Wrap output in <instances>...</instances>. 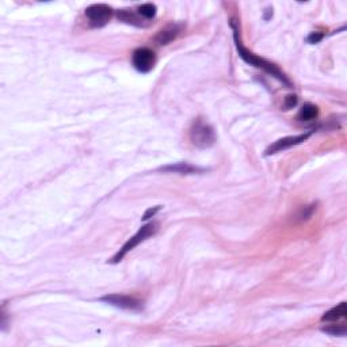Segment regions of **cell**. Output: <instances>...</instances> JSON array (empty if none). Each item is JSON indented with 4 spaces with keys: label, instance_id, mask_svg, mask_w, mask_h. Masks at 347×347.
<instances>
[{
    "label": "cell",
    "instance_id": "5b68a950",
    "mask_svg": "<svg viewBox=\"0 0 347 347\" xmlns=\"http://www.w3.org/2000/svg\"><path fill=\"white\" fill-rule=\"evenodd\" d=\"M132 61H133V65H135V68L138 72L148 74L155 67L156 56H155V52L151 50L150 48H138L133 53Z\"/></svg>",
    "mask_w": 347,
    "mask_h": 347
},
{
    "label": "cell",
    "instance_id": "ba28073f",
    "mask_svg": "<svg viewBox=\"0 0 347 347\" xmlns=\"http://www.w3.org/2000/svg\"><path fill=\"white\" fill-rule=\"evenodd\" d=\"M163 172H174V174H183V175H189V174H197V172H204V168H199L197 166H193L190 163H175V165H168L160 168Z\"/></svg>",
    "mask_w": 347,
    "mask_h": 347
},
{
    "label": "cell",
    "instance_id": "9c48e42d",
    "mask_svg": "<svg viewBox=\"0 0 347 347\" xmlns=\"http://www.w3.org/2000/svg\"><path fill=\"white\" fill-rule=\"evenodd\" d=\"M179 31L180 27L178 26V25H170V26L161 29V30L156 34L155 41H156L159 45H167V44H170V42L174 41V40L178 37Z\"/></svg>",
    "mask_w": 347,
    "mask_h": 347
},
{
    "label": "cell",
    "instance_id": "7c38bea8",
    "mask_svg": "<svg viewBox=\"0 0 347 347\" xmlns=\"http://www.w3.org/2000/svg\"><path fill=\"white\" fill-rule=\"evenodd\" d=\"M117 16H118L120 21L127 23V25H133V26H138V27L144 26V23H142L144 21L138 18L137 15H135L132 11H127V10H121V11H118Z\"/></svg>",
    "mask_w": 347,
    "mask_h": 347
},
{
    "label": "cell",
    "instance_id": "5bb4252c",
    "mask_svg": "<svg viewBox=\"0 0 347 347\" xmlns=\"http://www.w3.org/2000/svg\"><path fill=\"white\" fill-rule=\"evenodd\" d=\"M323 331L327 332V334H330V335H332V336H344L346 335L347 328L344 324H338V325L331 324V325H327V327H323Z\"/></svg>",
    "mask_w": 347,
    "mask_h": 347
},
{
    "label": "cell",
    "instance_id": "52a82bcc",
    "mask_svg": "<svg viewBox=\"0 0 347 347\" xmlns=\"http://www.w3.org/2000/svg\"><path fill=\"white\" fill-rule=\"evenodd\" d=\"M312 135V132H308V133H304V135H297V136H287V137H282L280 140H277L274 144L266 150L265 155L266 156H269V155H274V153L282 152V151L287 150V148H291V147L299 145L301 142L306 141L309 136Z\"/></svg>",
    "mask_w": 347,
    "mask_h": 347
},
{
    "label": "cell",
    "instance_id": "e0dca14e",
    "mask_svg": "<svg viewBox=\"0 0 347 347\" xmlns=\"http://www.w3.org/2000/svg\"><path fill=\"white\" fill-rule=\"evenodd\" d=\"M297 105V97L296 95H287L285 98V107L286 108H291L295 107Z\"/></svg>",
    "mask_w": 347,
    "mask_h": 347
},
{
    "label": "cell",
    "instance_id": "30bf717a",
    "mask_svg": "<svg viewBox=\"0 0 347 347\" xmlns=\"http://www.w3.org/2000/svg\"><path fill=\"white\" fill-rule=\"evenodd\" d=\"M347 315V304L346 302H340L339 305L325 312L324 316L321 317L323 321H338L340 319H344Z\"/></svg>",
    "mask_w": 347,
    "mask_h": 347
},
{
    "label": "cell",
    "instance_id": "277c9868",
    "mask_svg": "<svg viewBox=\"0 0 347 347\" xmlns=\"http://www.w3.org/2000/svg\"><path fill=\"white\" fill-rule=\"evenodd\" d=\"M113 15L112 7L107 4H93L86 8V16L93 27H102L110 21Z\"/></svg>",
    "mask_w": 347,
    "mask_h": 347
},
{
    "label": "cell",
    "instance_id": "6da1fadb",
    "mask_svg": "<svg viewBox=\"0 0 347 347\" xmlns=\"http://www.w3.org/2000/svg\"><path fill=\"white\" fill-rule=\"evenodd\" d=\"M232 27H233V35H235V45H236V49H238V52H239V56L242 57L243 60L246 61L247 64H250V65H252V67H257L259 68V69H262V71H265L266 74H269V75L274 76V78H277L280 82H282L285 84V86L287 87H291V83L290 80L285 76V74L282 71H281L280 68L277 67V65H274L272 63H270V61L265 60V59H262V57L257 56L255 53L250 52L248 49L244 48L242 44V41H240L239 38V31H238V29H236L235 23L232 22L231 23Z\"/></svg>",
    "mask_w": 347,
    "mask_h": 347
},
{
    "label": "cell",
    "instance_id": "9a60e30c",
    "mask_svg": "<svg viewBox=\"0 0 347 347\" xmlns=\"http://www.w3.org/2000/svg\"><path fill=\"white\" fill-rule=\"evenodd\" d=\"M316 209V205H309V206H304L299 213V218L300 220H308L311 216H312V213L314 210Z\"/></svg>",
    "mask_w": 347,
    "mask_h": 347
},
{
    "label": "cell",
    "instance_id": "3957f363",
    "mask_svg": "<svg viewBox=\"0 0 347 347\" xmlns=\"http://www.w3.org/2000/svg\"><path fill=\"white\" fill-rule=\"evenodd\" d=\"M190 140L197 148H210L216 141V135L210 125L202 120H197L190 127Z\"/></svg>",
    "mask_w": 347,
    "mask_h": 347
},
{
    "label": "cell",
    "instance_id": "4fadbf2b",
    "mask_svg": "<svg viewBox=\"0 0 347 347\" xmlns=\"http://www.w3.org/2000/svg\"><path fill=\"white\" fill-rule=\"evenodd\" d=\"M138 14L144 19H152L156 15V6L155 4L147 3L138 7Z\"/></svg>",
    "mask_w": 347,
    "mask_h": 347
},
{
    "label": "cell",
    "instance_id": "8fae6325",
    "mask_svg": "<svg viewBox=\"0 0 347 347\" xmlns=\"http://www.w3.org/2000/svg\"><path fill=\"white\" fill-rule=\"evenodd\" d=\"M317 114H319V108H317L316 106L312 105V103H305V105L300 108L297 118H299L300 121H311L315 120L317 117Z\"/></svg>",
    "mask_w": 347,
    "mask_h": 347
},
{
    "label": "cell",
    "instance_id": "7a4b0ae2",
    "mask_svg": "<svg viewBox=\"0 0 347 347\" xmlns=\"http://www.w3.org/2000/svg\"><path fill=\"white\" fill-rule=\"evenodd\" d=\"M157 232V224L156 223H150V224L144 225V227H141L140 229H138V232L136 233L135 236H132L131 239L127 240L125 244L122 246V248H121L118 252H117L114 257L112 258V263H118L120 261H122L123 257L127 254V252H131L135 247H137L140 243L145 242L148 238H151V236H153L155 233Z\"/></svg>",
    "mask_w": 347,
    "mask_h": 347
},
{
    "label": "cell",
    "instance_id": "8992f818",
    "mask_svg": "<svg viewBox=\"0 0 347 347\" xmlns=\"http://www.w3.org/2000/svg\"><path fill=\"white\" fill-rule=\"evenodd\" d=\"M101 301L110 304V305L121 308V309L126 311H141L142 309V301L131 297V296L125 295H107L101 297Z\"/></svg>",
    "mask_w": 347,
    "mask_h": 347
},
{
    "label": "cell",
    "instance_id": "2e32d148",
    "mask_svg": "<svg viewBox=\"0 0 347 347\" xmlns=\"http://www.w3.org/2000/svg\"><path fill=\"white\" fill-rule=\"evenodd\" d=\"M324 37V34L323 33H311L308 37H306V41L309 42V44H317V42H320Z\"/></svg>",
    "mask_w": 347,
    "mask_h": 347
},
{
    "label": "cell",
    "instance_id": "ac0fdd59",
    "mask_svg": "<svg viewBox=\"0 0 347 347\" xmlns=\"http://www.w3.org/2000/svg\"><path fill=\"white\" fill-rule=\"evenodd\" d=\"M159 210H160V206H155V208H150V209H148L145 213H144V216H142V220H144V221L150 220L151 217L155 216V214H156V213L159 212Z\"/></svg>",
    "mask_w": 347,
    "mask_h": 347
}]
</instances>
